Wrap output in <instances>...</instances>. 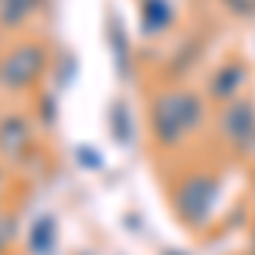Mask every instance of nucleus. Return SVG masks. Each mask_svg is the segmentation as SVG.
Here are the masks:
<instances>
[{
	"instance_id": "nucleus-1",
	"label": "nucleus",
	"mask_w": 255,
	"mask_h": 255,
	"mask_svg": "<svg viewBox=\"0 0 255 255\" xmlns=\"http://www.w3.org/2000/svg\"><path fill=\"white\" fill-rule=\"evenodd\" d=\"M204 119V102L191 92V89H170L163 96L153 99V109H150V126H153V136L163 146H174L184 139L187 129H194L197 123Z\"/></svg>"
},
{
	"instance_id": "nucleus-2",
	"label": "nucleus",
	"mask_w": 255,
	"mask_h": 255,
	"mask_svg": "<svg viewBox=\"0 0 255 255\" xmlns=\"http://www.w3.org/2000/svg\"><path fill=\"white\" fill-rule=\"evenodd\" d=\"M44 65H48L44 48H41V44H31V41H24V44L10 48V51L3 55V61H0V85H3L7 92L31 89V85L41 79Z\"/></svg>"
},
{
	"instance_id": "nucleus-3",
	"label": "nucleus",
	"mask_w": 255,
	"mask_h": 255,
	"mask_svg": "<svg viewBox=\"0 0 255 255\" xmlns=\"http://www.w3.org/2000/svg\"><path fill=\"white\" fill-rule=\"evenodd\" d=\"M218 197V177L194 174L177 187V211L187 225H204Z\"/></svg>"
},
{
	"instance_id": "nucleus-4",
	"label": "nucleus",
	"mask_w": 255,
	"mask_h": 255,
	"mask_svg": "<svg viewBox=\"0 0 255 255\" xmlns=\"http://www.w3.org/2000/svg\"><path fill=\"white\" fill-rule=\"evenodd\" d=\"M221 133L232 146H249V139L255 136V106L238 99L232 106H225L221 113Z\"/></svg>"
},
{
	"instance_id": "nucleus-5",
	"label": "nucleus",
	"mask_w": 255,
	"mask_h": 255,
	"mask_svg": "<svg viewBox=\"0 0 255 255\" xmlns=\"http://www.w3.org/2000/svg\"><path fill=\"white\" fill-rule=\"evenodd\" d=\"M27 146H31V126H27V119L17 116V113L0 119V153L7 160H17Z\"/></svg>"
},
{
	"instance_id": "nucleus-6",
	"label": "nucleus",
	"mask_w": 255,
	"mask_h": 255,
	"mask_svg": "<svg viewBox=\"0 0 255 255\" xmlns=\"http://www.w3.org/2000/svg\"><path fill=\"white\" fill-rule=\"evenodd\" d=\"M249 79V68L242 61H228L225 68H218L215 79H211V96L215 99H232L242 89V82Z\"/></svg>"
},
{
	"instance_id": "nucleus-7",
	"label": "nucleus",
	"mask_w": 255,
	"mask_h": 255,
	"mask_svg": "<svg viewBox=\"0 0 255 255\" xmlns=\"http://www.w3.org/2000/svg\"><path fill=\"white\" fill-rule=\"evenodd\" d=\"M139 14H143V27L146 34H157L170 24V3L167 0H143L139 3Z\"/></svg>"
},
{
	"instance_id": "nucleus-8",
	"label": "nucleus",
	"mask_w": 255,
	"mask_h": 255,
	"mask_svg": "<svg viewBox=\"0 0 255 255\" xmlns=\"http://www.w3.org/2000/svg\"><path fill=\"white\" fill-rule=\"evenodd\" d=\"M41 7V0H0V24L17 27L20 20H27Z\"/></svg>"
},
{
	"instance_id": "nucleus-9",
	"label": "nucleus",
	"mask_w": 255,
	"mask_h": 255,
	"mask_svg": "<svg viewBox=\"0 0 255 255\" xmlns=\"http://www.w3.org/2000/svg\"><path fill=\"white\" fill-rule=\"evenodd\" d=\"M51 242H55V221L51 215H41L31 228V252L34 255H48L51 252Z\"/></svg>"
},
{
	"instance_id": "nucleus-10",
	"label": "nucleus",
	"mask_w": 255,
	"mask_h": 255,
	"mask_svg": "<svg viewBox=\"0 0 255 255\" xmlns=\"http://www.w3.org/2000/svg\"><path fill=\"white\" fill-rule=\"evenodd\" d=\"M109 44H116V68H119V75H129V41H126V31H123L119 20L109 24Z\"/></svg>"
},
{
	"instance_id": "nucleus-11",
	"label": "nucleus",
	"mask_w": 255,
	"mask_h": 255,
	"mask_svg": "<svg viewBox=\"0 0 255 255\" xmlns=\"http://www.w3.org/2000/svg\"><path fill=\"white\" fill-rule=\"evenodd\" d=\"M109 126H113V133H116L119 143H129L133 126H129V113H126V106H123V102L113 106V113H109Z\"/></svg>"
},
{
	"instance_id": "nucleus-12",
	"label": "nucleus",
	"mask_w": 255,
	"mask_h": 255,
	"mask_svg": "<svg viewBox=\"0 0 255 255\" xmlns=\"http://www.w3.org/2000/svg\"><path fill=\"white\" fill-rule=\"evenodd\" d=\"M14 235H17V218L0 211V252H7V245L14 242Z\"/></svg>"
},
{
	"instance_id": "nucleus-13",
	"label": "nucleus",
	"mask_w": 255,
	"mask_h": 255,
	"mask_svg": "<svg viewBox=\"0 0 255 255\" xmlns=\"http://www.w3.org/2000/svg\"><path fill=\"white\" fill-rule=\"evenodd\" d=\"M252 235H255V228H252Z\"/></svg>"
}]
</instances>
